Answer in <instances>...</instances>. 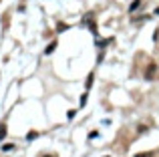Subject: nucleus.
<instances>
[{"label": "nucleus", "instance_id": "nucleus-1", "mask_svg": "<svg viewBox=\"0 0 159 157\" xmlns=\"http://www.w3.org/2000/svg\"><path fill=\"white\" fill-rule=\"evenodd\" d=\"M93 81H95V73H89V77H87V83H85V89H87V91L93 87Z\"/></svg>", "mask_w": 159, "mask_h": 157}, {"label": "nucleus", "instance_id": "nucleus-2", "mask_svg": "<svg viewBox=\"0 0 159 157\" xmlns=\"http://www.w3.org/2000/svg\"><path fill=\"white\" fill-rule=\"evenodd\" d=\"M139 6H141V0H133V2L129 4V12H135Z\"/></svg>", "mask_w": 159, "mask_h": 157}, {"label": "nucleus", "instance_id": "nucleus-3", "mask_svg": "<svg viewBox=\"0 0 159 157\" xmlns=\"http://www.w3.org/2000/svg\"><path fill=\"white\" fill-rule=\"evenodd\" d=\"M155 65H149V71L147 73H145V77H147V78H153V75H155Z\"/></svg>", "mask_w": 159, "mask_h": 157}, {"label": "nucleus", "instance_id": "nucleus-4", "mask_svg": "<svg viewBox=\"0 0 159 157\" xmlns=\"http://www.w3.org/2000/svg\"><path fill=\"white\" fill-rule=\"evenodd\" d=\"M54 48H57V40H52V43H51V44L47 47V51H44V55H51V52L54 51Z\"/></svg>", "mask_w": 159, "mask_h": 157}, {"label": "nucleus", "instance_id": "nucleus-5", "mask_svg": "<svg viewBox=\"0 0 159 157\" xmlns=\"http://www.w3.org/2000/svg\"><path fill=\"white\" fill-rule=\"evenodd\" d=\"M6 137V125H0V141Z\"/></svg>", "mask_w": 159, "mask_h": 157}, {"label": "nucleus", "instance_id": "nucleus-6", "mask_svg": "<svg viewBox=\"0 0 159 157\" xmlns=\"http://www.w3.org/2000/svg\"><path fill=\"white\" fill-rule=\"evenodd\" d=\"M36 137H39V133H36V131H30V133L26 135V139H28V141H32V139H36Z\"/></svg>", "mask_w": 159, "mask_h": 157}, {"label": "nucleus", "instance_id": "nucleus-7", "mask_svg": "<svg viewBox=\"0 0 159 157\" xmlns=\"http://www.w3.org/2000/svg\"><path fill=\"white\" fill-rule=\"evenodd\" d=\"M85 105H87V93L81 97V107H85Z\"/></svg>", "mask_w": 159, "mask_h": 157}, {"label": "nucleus", "instance_id": "nucleus-8", "mask_svg": "<svg viewBox=\"0 0 159 157\" xmlns=\"http://www.w3.org/2000/svg\"><path fill=\"white\" fill-rule=\"evenodd\" d=\"M57 30H58V32H62V30H66V24H58V26H57Z\"/></svg>", "mask_w": 159, "mask_h": 157}, {"label": "nucleus", "instance_id": "nucleus-9", "mask_svg": "<svg viewBox=\"0 0 159 157\" xmlns=\"http://www.w3.org/2000/svg\"><path fill=\"white\" fill-rule=\"evenodd\" d=\"M95 137H99V133H97V131H91V133H89V139H95Z\"/></svg>", "mask_w": 159, "mask_h": 157}, {"label": "nucleus", "instance_id": "nucleus-10", "mask_svg": "<svg viewBox=\"0 0 159 157\" xmlns=\"http://www.w3.org/2000/svg\"><path fill=\"white\" fill-rule=\"evenodd\" d=\"M137 157H151V153H139Z\"/></svg>", "mask_w": 159, "mask_h": 157}, {"label": "nucleus", "instance_id": "nucleus-11", "mask_svg": "<svg viewBox=\"0 0 159 157\" xmlns=\"http://www.w3.org/2000/svg\"><path fill=\"white\" fill-rule=\"evenodd\" d=\"M44 157H51V155H44Z\"/></svg>", "mask_w": 159, "mask_h": 157}]
</instances>
